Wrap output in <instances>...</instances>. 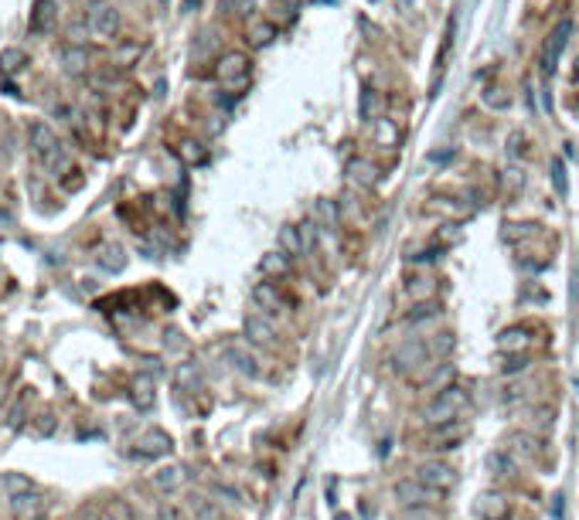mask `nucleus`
Returning a JSON list of instances; mask_svg holds the SVG:
<instances>
[{
  "label": "nucleus",
  "mask_w": 579,
  "mask_h": 520,
  "mask_svg": "<svg viewBox=\"0 0 579 520\" xmlns=\"http://www.w3.org/2000/svg\"><path fill=\"white\" fill-rule=\"evenodd\" d=\"M28 137H31L34 156L45 164V170H62L65 164H68L65 147L58 143V137L51 133V126H45V122H31V126H28Z\"/></svg>",
  "instance_id": "nucleus-1"
},
{
  "label": "nucleus",
  "mask_w": 579,
  "mask_h": 520,
  "mask_svg": "<svg viewBox=\"0 0 579 520\" xmlns=\"http://www.w3.org/2000/svg\"><path fill=\"white\" fill-rule=\"evenodd\" d=\"M82 28L89 31L93 38H99V41H113L120 34V11L113 4H106V0H93L85 7V14H82Z\"/></svg>",
  "instance_id": "nucleus-2"
},
{
  "label": "nucleus",
  "mask_w": 579,
  "mask_h": 520,
  "mask_svg": "<svg viewBox=\"0 0 579 520\" xmlns=\"http://www.w3.org/2000/svg\"><path fill=\"white\" fill-rule=\"evenodd\" d=\"M464 405H467V391H460V388L450 384V388L437 391V398L423 408V418L429 425H447V422H454L457 415H460Z\"/></svg>",
  "instance_id": "nucleus-3"
},
{
  "label": "nucleus",
  "mask_w": 579,
  "mask_h": 520,
  "mask_svg": "<svg viewBox=\"0 0 579 520\" xmlns=\"http://www.w3.org/2000/svg\"><path fill=\"white\" fill-rule=\"evenodd\" d=\"M569 38H573V21L565 17V21H559L552 28V34H548V41H546V51H542V72L546 75H552L559 68V58H563V51L569 48Z\"/></svg>",
  "instance_id": "nucleus-4"
},
{
  "label": "nucleus",
  "mask_w": 579,
  "mask_h": 520,
  "mask_svg": "<svg viewBox=\"0 0 579 520\" xmlns=\"http://www.w3.org/2000/svg\"><path fill=\"white\" fill-rule=\"evenodd\" d=\"M429 357H433L429 344H423V340H406V344L389 357V364L395 367V371H412V367L429 364Z\"/></svg>",
  "instance_id": "nucleus-5"
},
{
  "label": "nucleus",
  "mask_w": 579,
  "mask_h": 520,
  "mask_svg": "<svg viewBox=\"0 0 579 520\" xmlns=\"http://www.w3.org/2000/svg\"><path fill=\"white\" fill-rule=\"evenodd\" d=\"M215 75H219V82H225V85H242L246 75H249V58H246L242 51H229V55L219 61Z\"/></svg>",
  "instance_id": "nucleus-6"
},
{
  "label": "nucleus",
  "mask_w": 579,
  "mask_h": 520,
  "mask_svg": "<svg viewBox=\"0 0 579 520\" xmlns=\"http://www.w3.org/2000/svg\"><path fill=\"white\" fill-rule=\"evenodd\" d=\"M419 483H426L429 489L447 493V489L457 487V473H454V466H447V462H426V466H419Z\"/></svg>",
  "instance_id": "nucleus-7"
},
{
  "label": "nucleus",
  "mask_w": 579,
  "mask_h": 520,
  "mask_svg": "<svg viewBox=\"0 0 579 520\" xmlns=\"http://www.w3.org/2000/svg\"><path fill=\"white\" fill-rule=\"evenodd\" d=\"M395 493H399L402 504H429V500H439V497H443L439 489H429L426 483H419V479H416V483H412V479H402V483L395 487Z\"/></svg>",
  "instance_id": "nucleus-8"
},
{
  "label": "nucleus",
  "mask_w": 579,
  "mask_h": 520,
  "mask_svg": "<svg viewBox=\"0 0 579 520\" xmlns=\"http://www.w3.org/2000/svg\"><path fill=\"white\" fill-rule=\"evenodd\" d=\"M58 61H62V68L68 75H85V68H89V51L82 45H62Z\"/></svg>",
  "instance_id": "nucleus-9"
},
{
  "label": "nucleus",
  "mask_w": 579,
  "mask_h": 520,
  "mask_svg": "<svg viewBox=\"0 0 579 520\" xmlns=\"http://www.w3.org/2000/svg\"><path fill=\"white\" fill-rule=\"evenodd\" d=\"M378 167L372 164V160H365V156H358V160H351L348 164V181L351 184H358V187H375L378 184Z\"/></svg>",
  "instance_id": "nucleus-10"
},
{
  "label": "nucleus",
  "mask_w": 579,
  "mask_h": 520,
  "mask_svg": "<svg viewBox=\"0 0 579 520\" xmlns=\"http://www.w3.org/2000/svg\"><path fill=\"white\" fill-rule=\"evenodd\" d=\"M252 303L259 306V309H266V313H276L283 306V296L276 290V282H256L252 286Z\"/></svg>",
  "instance_id": "nucleus-11"
},
{
  "label": "nucleus",
  "mask_w": 579,
  "mask_h": 520,
  "mask_svg": "<svg viewBox=\"0 0 579 520\" xmlns=\"http://www.w3.org/2000/svg\"><path fill=\"white\" fill-rule=\"evenodd\" d=\"M313 221H317L324 231L338 228V225H341V208H338V201H330V198L317 201V204H313Z\"/></svg>",
  "instance_id": "nucleus-12"
},
{
  "label": "nucleus",
  "mask_w": 579,
  "mask_h": 520,
  "mask_svg": "<svg viewBox=\"0 0 579 520\" xmlns=\"http://www.w3.org/2000/svg\"><path fill=\"white\" fill-rule=\"evenodd\" d=\"M242 330L249 336V344H259V347H269V344H273V327H269V320H263V317H246Z\"/></svg>",
  "instance_id": "nucleus-13"
},
{
  "label": "nucleus",
  "mask_w": 579,
  "mask_h": 520,
  "mask_svg": "<svg viewBox=\"0 0 579 520\" xmlns=\"http://www.w3.org/2000/svg\"><path fill=\"white\" fill-rule=\"evenodd\" d=\"M55 28V0H38L34 4V14H31V34H41V31Z\"/></svg>",
  "instance_id": "nucleus-14"
},
{
  "label": "nucleus",
  "mask_w": 579,
  "mask_h": 520,
  "mask_svg": "<svg viewBox=\"0 0 579 520\" xmlns=\"http://www.w3.org/2000/svg\"><path fill=\"white\" fill-rule=\"evenodd\" d=\"M280 248L290 255V259H300V255H307V248H303V238H300V225H283L280 228Z\"/></svg>",
  "instance_id": "nucleus-15"
},
{
  "label": "nucleus",
  "mask_w": 579,
  "mask_h": 520,
  "mask_svg": "<svg viewBox=\"0 0 579 520\" xmlns=\"http://www.w3.org/2000/svg\"><path fill=\"white\" fill-rule=\"evenodd\" d=\"M528 347V330H504L501 340H498V351L501 354H515V351H525Z\"/></svg>",
  "instance_id": "nucleus-16"
},
{
  "label": "nucleus",
  "mask_w": 579,
  "mask_h": 520,
  "mask_svg": "<svg viewBox=\"0 0 579 520\" xmlns=\"http://www.w3.org/2000/svg\"><path fill=\"white\" fill-rule=\"evenodd\" d=\"M481 514H484L487 520H504L508 517V504H504V497H498V493L481 497Z\"/></svg>",
  "instance_id": "nucleus-17"
},
{
  "label": "nucleus",
  "mask_w": 579,
  "mask_h": 520,
  "mask_svg": "<svg viewBox=\"0 0 579 520\" xmlns=\"http://www.w3.org/2000/svg\"><path fill=\"white\" fill-rule=\"evenodd\" d=\"M454 374H457L454 367H450V364H443V367H437V371H433V374L426 378V381H423V388H426V391H433V395H437V391H443V388H450V381H454Z\"/></svg>",
  "instance_id": "nucleus-18"
},
{
  "label": "nucleus",
  "mask_w": 579,
  "mask_h": 520,
  "mask_svg": "<svg viewBox=\"0 0 579 520\" xmlns=\"http://www.w3.org/2000/svg\"><path fill=\"white\" fill-rule=\"evenodd\" d=\"M375 116H378V92L365 89L361 92V102H358V120L361 122H375Z\"/></svg>",
  "instance_id": "nucleus-19"
},
{
  "label": "nucleus",
  "mask_w": 579,
  "mask_h": 520,
  "mask_svg": "<svg viewBox=\"0 0 579 520\" xmlns=\"http://www.w3.org/2000/svg\"><path fill=\"white\" fill-rule=\"evenodd\" d=\"M263 272L269 275H286L290 272V255L286 252H269V255H263Z\"/></svg>",
  "instance_id": "nucleus-20"
},
{
  "label": "nucleus",
  "mask_w": 579,
  "mask_h": 520,
  "mask_svg": "<svg viewBox=\"0 0 579 520\" xmlns=\"http://www.w3.org/2000/svg\"><path fill=\"white\" fill-rule=\"evenodd\" d=\"M273 38H276V24H252V31H249V45L252 48H269L273 45Z\"/></svg>",
  "instance_id": "nucleus-21"
},
{
  "label": "nucleus",
  "mask_w": 579,
  "mask_h": 520,
  "mask_svg": "<svg viewBox=\"0 0 579 520\" xmlns=\"http://www.w3.org/2000/svg\"><path fill=\"white\" fill-rule=\"evenodd\" d=\"M167 449H171V439H167L164 432H147V435H143V442H140V452H147V456L167 452Z\"/></svg>",
  "instance_id": "nucleus-22"
},
{
  "label": "nucleus",
  "mask_w": 579,
  "mask_h": 520,
  "mask_svg": "<svg viewBox=\"0 0 579 520\" xmlns=\"http://www.w3.org/2000/svg\"><path fill=\"white\" fill-rule=\"evenodd\" d=\"M375 139L382 143V147H399V139H402V133H399V126L392 120H378V129H375Z\"/></svg>",
  "instance_id": "nucleus-23"
},
{
  "label": "nucleus",
  "mask_w": 579,
  "mask_h": 520,
  "mask_svg": "<svg viewBox=\"0 0 579 520\" xmlns=\"http://www.w3.org/2000/svg\"><path fill=\"white\" fill-rule=\"evenodd\" d=\"M24 61H28V55H24V51H17V48H11V51H4V55H0V72H4V75H14V72H21V68H24Z\"/></svg>",
  "instance_id": "nucleus-24"
},
{
  "label": "nucleus",
  "mask_w": 579,
  "mask_h": 520,
  "mask_svg": "<svg viewBox=\"0 0 579 520\" xmlns=\"http://www.w3.org/2000/svg\"><path fill=\"white\" fill-rule=\"evenodd\" d=\"M133 401H137L140 408H150V405H154V391H150V378H140V381L133 384Z\"/></svg>",
  "instance_id": "nucleus-25"
},
{
  "label": "nucleus",
  "mask_w": 579,
  "mask_h": 520,
  "mask_svg": "<svg viewBox=\"0 0 579 520\" xmlns=\"http://www.w3.org/2000/svg\"><path fill=\"white\" fill-rule=\"evenodd\" d=\"M177 153L184 156V164H204V150H202V143H191V139H184V143L177 147Z\"/></svg>",
  "instance_id": "nucleus-26"
},
{
  "label": "nucleus",
  "mask_w": 579,
  "mask_h": 520,
  "mask_svg": "<svg viewBox=\"0 0 579 520\" xmlns=\"http://www.w3.org/2000/svg\"><path fill=\"white\" fill-rule=\"evenodd\" d=\"M552 184H555V194H559V198H565V191H569V187H565V164H563V160H552Z\"/></svg>",
  "instance_id": "nucleus-27"
},
{
  "label": "nucleus",
  "mask_w": 579,
  "mask_h": 520,
  "mask_svg": "<svg viewBox=\"0 0 579 520\" xmlns=\"http://www.w3.org/2000/svg\"><path fill=\"white\" fill-rule=\"evenodd\" d=\"M229 354H232L235 367H239L242 374H252V378L259 374V367H256V361H252V357H246V354H242V351H235V347H232V351H229Z\"/></svg>",
  "instance_id": "nucleus-28"
},
{
  "label": "nucleus",
  "mask_w": 579,
  "mask_h": 520,
  "mask_svg": "<svg viewBox=\"0 0 579 520\" xmlns=\"http://www.w3.org/2000/svg\"><path fill=\"white\" fill-rule=\"evenodd\" d=\"M181 479H184V469H177V466H174V469H164V473L157 476V487L174 489V487H177V483H181Z\"/></svg>",
  "instance_id": "nucleus-29"
},
{
  "label": "nucleus",
  "mask_w": 579,
  "mask_h": 520,
  "mask_svg": "<svg viewBox=\"0 0 579 520\" xmlns=\"http://www.w3.org/2000/svg\"><path fill=\"white\" fill-rule=\"evenodd\" d=\"M300 238H303V248L311 252L313 245H317V221H303L300 225Z\"/></svg>",
  "instance_id": "nucleus-30"
},
{
  "label": "nucleus",
  "mask_w": 579,
  "mask_h": 520,
  "mask_svg": "<svg viewBox=\"0 0 579 520\" xmlns=\"http://www.w3.org/2000/svg\"><path fill=\"white\" fill-rule=\"evenodd\" d=\"M160 520H181L177 506H160Z\"/></svg>",
  "instance_id": "nucleus-31"
},
{
  "label": "nucleus",
  "mask_w": 579,
  "mask_h": 520,
  "mask_svg": "<svg viewBox=\"0 0 579 520\" xmlns=\"http://www.w3.org/2000/svg\"><path fill=\"white\" fill-rule=\"evenodd\" d=\"M573 82H579V61H576V68H573Z\"/></svg>",
  "instance_id": "nucleus-32"
}]
</instances>
